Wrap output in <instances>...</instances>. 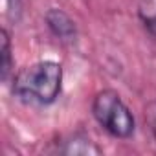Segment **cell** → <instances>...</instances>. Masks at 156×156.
Instances as JSON below:
<instances>
[{
  "mask_svg": "<svg viewBox=\"0 0 156 156\" xmlns=\"http://www.w3.org/2000/svg\"><path fill=\"white\" fill-rule=\"evenodd\" d=\"M62 88V66L55 61H39L20 70L13 79V94L30 105H51Z\"/></svg>",
  "mask_w": 156,
  "mask_h": 156,
  "instance_id": "1",
  "label": "cell"
},
{
  "mask_svg": "<svg viewBox=\"0 0 156 156\" xmlns=\"http://www.w3.org/2000/svg\"><path fill=\"white\" fill-rule=\"evenodd\" d=\"M92 114L96 121L114 138L127 140L134 134V116L116 90L107 88L98 92L92 101Z\"/></svg>",
  "mask_w": 156,
  "mask_h": 156,
  "instance_id": "2",
  "label": "cell"
},
{
  "mask_svg": "<svg viewBox=\"0 0 156 156\" xmlns=\"http://www.w3.org/2000/svg\"><path fill=\"white\" fill-rule=\"evenodd\" d=\"M44 20H46V26L51 31V35L57 37L61 42H64V44H73L75 42L77 26L66 11L57 9V8H50L44 15Z\"/></svg>",
  "mask_w": 156,
  "mask_h": 156,
  "instance_id": "3",
  "label": "cell"
},
{
  "mask_svg": "<svg viewBox=\"0 0 156 156\" xmlns=\"http://www.w3.org/2000/svg\"><path fill=\"white\" fill-rule=\"evenodd\" d=\"M62 152L64 154H73V156H79V154H101V149L94 145V141H90V138L83 136V134H75L72 136L68 141H64V147H62Z\"/></svg>",
  "mask_w": 156,
  "mask_h": 156,
  "instance_id": "4",
  "label": "cell"
},
{
  "mask_svg": "<svg viewBox=\"0 0 156 156\" xmlns=\"http://www.w3.org/2000/svg\"><path fill=\"white\" fill-rule=\"evenodd\" d=\"M2 48H0V55H2V62H0V77L2 81L9 79V73L13 70V57H11V41L8 30H2Z\"/></svg>",
  "mask_w": 156,
  "mask_h": 156,
  "instance_id": "5",
  "label": "cell"
},
{
  "mask_svg": "<svg viewBox=\"0 0 156 156\" xmlns=\"http://www.w3.org/2000/svg\"><path fill=\"white\" fill-rule=\"evenodd\" d=\"M138 15L145 26V30L156 37V0H140Z\"/></svg>",
  "mask_w": 156,
  "mask_h": 156,
  "instance_id": "6",
  "label": "cell"
},
{
  "mask_svg": "<svg viewBox=\"0 0 156 156\" xmlns=\"http://www.w3.org/2000/svg\"><path fill=\"white\" fill-rule=\"evenodd\" d=\"M145 119H147V125L156 140V101H151L147 107H145Z\"/></svg>",
  "mask_w": 156,
  "mask_h": 156,
  "instance_id": "7",
  "label": "cell"
},
{
  "mask_svg": "<svg viewBox=\"0 0 156 156\" xmlns=\"http://www.w3.org/2000/svg\"><path fill=\"white\" fill-rule=\"evenodd\" d=\"M8 6H9V17H11V20H15V22H19L20 20V17H22V2L20 0H8Z\"/></svg>",
  "mask_w": 156,
  "mask_h": 156,
  "instance_id": "8",
  "label": "cell"
}]
</instances>
